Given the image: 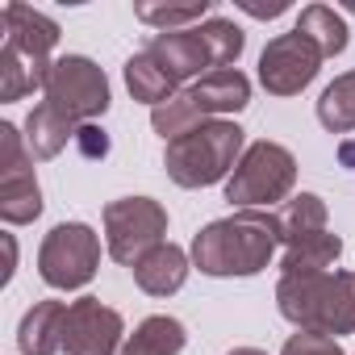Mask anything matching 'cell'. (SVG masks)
Wrapping results in <instances>:
<instances>
[{"instance_id": "obj_18", "label": "cell", "mask_w": 355, "mask_h": 355, "mask_svg": "<svg viewBox=\"0 0 355 355\" xmlns=\"http://www.w3.org/2000/svg\"><path fill=\"white\" fill-rule=\"evenodd\" d=\"M338 255H343V239H338V234H330V230L309 234V239L284 247V255H280V276H297V272H334Z\"/></svg>"}, {"instance_id": "obj_4", "label": "cell", "mask_w": 355, "mask_h": 355, "mask_svg": "<svg viewBox=\"0 0 355 355\" xmlns=\"http://www.w3.org/2000/svg\"><path fill=\"white\" fill-rule=\"evenodd\" d=\"M297 184V159L288 146L280 142H251L234 167V175L226 180V201L239 209H272L280 205Z\"/></svg>"}, {"instance_id": "obj_29", "label": "cell", "mask_w": 355, "mask_h": 355, "mask_svg": "<svg viewBox=\"0 0 355 355\" xmlns=\"http://www.w3.org/2000/svg\"><path fill=\"white\" fill-rule=\"evenodd\" d=\"M13 268H17V239L13 234H5V272H0V280H13Z\"/></svg>"}, {"instance_id": "obj_28", "label": "cell", "mask_w": 355, "mask_h": 355, "mask_svg": "<svg viewBox=\"0 0 355 355\" xmlns=\"http://www.w3.org/2000/svg\"><path fill=\"white\" fill-rule=\"evenodd\" d=\"M239 9H243V13H251V17H263V21H268V17H280L288 5H284V0H276V5H255V0H239Z\"/></svg>"}, {"instance_id": "obj_19", "label": "cell", "mask_w": 355, "mask_h": 355, "mask_svg": "<svg viewBox=\"0 0 355 355\" xmlns=\"http://www.w3.org/2000/svg\"><path fill=\"white\" fill-rule=\"evenodd\" d=\"M125 88H130V96L134 101H142V105H150V109H159V105H167L171 96H175V84L146 51H138V55H130L125 59Z\"/></svg>"}, {"instance_id": "obj_14", "label": "cell", "mask_w": 355, "mask_h": 355, "mask_svg": "<svg viewBox=\"0 0 355 355\" xmlns=\"http://www.w3.org/2000/svg\"><path fill=\"white\" fill-rule=\"evenodd\" d=\"M134 284L150 297H171L180 293L184 280H189V251L175 247V243H159L155 251H146L134 268Z\"/></svg>"}, {"instance_id": "obj_12", "label": "cell", "mask_w": 355, "mask_h": 355, "mask_svg": "<svg viewBox=\"0 0 355 355\" xmlns=\"http://www.w3.org/2000/svg\"><path fill=\"white\" fill-rule=\"evenodd\" d=\"M175 84H184V80H201V76H209V71H218L214 67V55H209V46H205V38H201V30L193 26V30H171V34H150V42L142 46Z\"/></svg>"}, {"instance_id": "obj_22", "label": "cell", "mask_w": 355, "mask_h": 355, "mask_svg": "<svg viewBox=\"0 0 355 355\" xmlns=\"http://www.w3.org/2000/svg\"><path fill=\"white\" fill-rule=\"evenodd\" d=\"M318 121L330 134H351L355 130V71H343L338 80L326 84L318 96Z\"/></svg>"}, {"instance_id": "obj_6", "label": "cell", "mask_w": 355, "mask_h": 355, "mask_svg": "<svg viewBox=\"0 0 355 355\" xmlns=\"http://www.w3.org/2000/svg\"><path fill=\"white\" fill-rule=\"evenodd\" d=\"M96 268H101V239L84 222H59L38 247V276L59 293L84 288L96 276Z\"/></svg>"}, {"instance_id": "obj_1", "label": "cell", "mask_w": 355, "mask_h": 355, "mask_svg": "<svg viewBox=\"0 0 355 355\" xmlns=\"http://www.w3.org/2000/svg\"><path fill=\"white\" fill-rule=\"evenodd\" d=\"M280 247V218L272 209H234L193 239V263L205 276H255Z\"/></svg>"}, {"instance_id": "obj_8", "label": "cell", "mask_w": 355, "mask_h": 355, "mask_svg": "<svg viewBox=\"0 0 355 355\" xmlns=\"http://www.w3.org/2000/svg\"><path fill=\"white\" fill-rule=\"evenodd\" d=\"M42 214V189L34 175V155L26 134L0 121V218L9 226H26Z\"/></svg>"}, {"instance_id": "obj_24", "label": "cell", "mask_w": 355, "mask_h": 355, "mask_svg": "<svg viewBox=\"0 0 355 355\" xmlns=\"http://www.w3.org/2000/svg\"><path fill=\"white\" fill-rule=\"evenodd\" d=\"M197 30H201L205 46H209L218 71H226V67L239 63V55H243V46H247V34H243L234 21H226V17H209V21H201Z\"/></svg>"}, {"instance_id": "obj_7", "label": "cell", "mask_w": 355, "mask_h": 355, "mask_svg": "<svg viewBox=\"0 0 355 355\" xmlns=\"http://www.w3.org/2000/svg\"><path fill=\"white\" fill-rule=\"evenodd\" d=\"M167 234V209L155 197H121L105 205V247L117 263L134 268Z\"/></svg>"}, {"instance_id": "obj_27", "label": "cell", "mask_w": 355, "mask_h": 355, "mask_svg": "<svg viewBox=\"0 0 355 355\" xmlns=\"http://www.w3.org/2000/svg\"><path fill=\"white\" fill-rule=\"evenodd\" d=\"M76 146H80L88 159H105V155H109V134H105L101 125H92V121H88V125H80V130H76Z\"/></svg>"}, {"instance_id": "obj_15", "label": "cell", "mask_w": 355, "mask_h": 355, "mask_svg": "<svg viewBox=\"0 0 355 355\" xmlns=\"http://www.w3.org/2000/svg\"><path fill=\"white\" fill-rule=\"evenodd\" d=\"M63 326H67V301H34L17 326L21 355H59L63 351Z\"/></svg>"}, {"instance_id": "obj_16", "label": "cell", "mask_w": 355, "mask_h": 355, "mask_svg": "<svg viewBox=\"0 0 355 355\" xmlns=\"http://www.w3.org/2000/svg\"><path fill=\"white\" fill-rule=\"evenodd\" d=\"M76 121L71 117H63L55 105H34L30 109V117H26V146H30V155L34 159H55L67 142H76Z\"/></svg>"}, {"instance_id": "obj_26", "label": "cell", "mask_w": 355, "mask_h": 355, "mask_svg": "<svg viewBox=\"0 0 355 355\" xmlns=\"http://www.w3.org/2000/svg\"><path fill=\"white\" fill-rule=\"evenodd\" d=\"M280 355H343V347H338V338H330V334L297 330V334L284 343V351H280Z\"/></svg>"}, {"instance_id": "obj_20", "label": "cell", "mask_w": 355, "mask_h": 355, "mask_svg": "<svg viewBox=\"0 0 355 355\" xmlns=\"http://www.w3.org/2000/svg\"><path fill=\"white\" fill-rule=\"evenodd\" d=\"M293 30H301L326 59H334V55H343L347 51V21L330 9V5H305L301 9V17H297V26Z\"/></svg>"}, {"instance_id": "obj_25", "label": "cell", "mask_w": 355, "mask_h": 355, "mask_svg": "<svg viewBox=\"0 0 355 355\" xmlns=\"http://www.w3.org/2000/svg\"><path fill=\"white\" fill-rule=\"evenodd\" d=\"M201 121H205V117L197 113V105L189 101V92H175L167 105L150 109V125H155V134H159L163 142H171V138H180V134L197 130Z\"/></svg>"}, {"instance_id": "obj_23", "label": "cell", "mask_w": 355, "mask_h": 355, "mask_svg": "<svg viewBox=\"0 0 355 355\" xmlns=\"http://www.w3.org/2000/svg\"><path fill=\"white\" fill-rule=\"evenodd\" d=\"M209 13H214L209 0H193V5H150V0H142V5H134V17H138L142 26H150L155 34L193 30V26H201Z\"/></svg>"}, {"instance_id": "obj_11", "label": "cell", "mask_w": 355, "mask_h": 355, "mask_svg": "<svg viewBox=\"0 0 355 355\" xmlns=\"http://www.w3.org/2000/svg\"><path fill=\"white\" fill-rule=\"evenodd\" d=\"M0 26H5V46H13L26 63H34L42 76H51V51L59 46V21L30 9V5H5L0 9Z\"/></svg>"}, {"instance_id": "obj_3", "label": "cell", "mask_w": 355, "mask_h": 355, "mask_svg": "<svg viewBox=\"0 0 355 355\" xmlns=\"http://www.w3.org/2000/svg\"><path fill=\"white\" fill-rule=\"evenodd\" d=\"M243 150H247L243 125L226 121V117H209L197 130L167 142L163 167L180 189H209L218 180H230Z\"/></svg>"}, {"instance_id": "obj_21", "label": "cell", "mask_w": 355, "mask_h": 355, "mask_svg": "<svg viewBox=\"0 0 355 355\" xmlns=\"http://www.w3.org/2000/svg\"><path fill=\"white\" fill-rule=\"evenodd\" d=\"M276 218H280V243L293 247V243L326 230V201L318 193H297L293 201H284V209Z\"/></svg>"}, {"instance_id": "obj_5", "label": "cell", "mask_w": 355, "mask_h": 355, "mask_svg": "<svg viewBox=\"0 0 355 355\" xmlns=\"http://www.w3.org/2000/svg\"><path fill=\"white\" fill-rule=\"evenodd\" d=\"M42 101L55 105L63 117H71L76 125L96 121L109 109V80L105 71L88 59V55H63L51 63V76L42 84Z\"/></svg>"}, {"instance_id": "obj_17", "label": "cell", "mask_w": 355, "mask_h": 355, "mask_svg": "<svg viewBox=\"0 0 355 355\" xmlns=\"http://www.w3.org/2000/svg\"><path fill=\"white\" fill-rule=\"evenodd\" d=\"M189 343V330L180 318H167V313H155L146 322H138V330L125 338L121 355H180Z\"/></svg>"}, {"instance_id": "obj_30", "label": "cell", "mask_w": 355, "mask_h": 355, "mask_svg": "<svg viewBox=\"0 0 355 355\" xmlns=\"http://www.w3.org/2000/svg\"><path fill=\"white\" fill-rule=\"evenodd\" d=\"M338 159L351 167V163H355V142H343V146H338Z\"/></svg>"}, {"instance_id": "obj_9", "label": "cell", "mask_w": 355, "mask_h": 355, "mask_svg": "<svg viewBox=\"0 0 355 355\" xmlns=\"http://www.w3.org/2000/svg\"><path fill=\"white\" fill-rule=\"evenodd\" d=\"M322 51L301 34V30H288V34H276L263 55H259V84L272 92V96H297L305 92L318 71H322Z\"/></svg>"}, {"instance_id": "obj_31", "label": "cell", "mask_w": 355, "mask_h": 355, "mask_svg": "<svg viewBox=\"0 0 355 355\" xmlns=\"http://www.w3.org/2000/svg\"><path fill=\"white\" fill-rule=\"evenodd\" d=\"M226 355H268V351H259V347H234V351H226Z\"/></svg>"}, {"instance_id": "obj_2", "label": "cell", "mask_w": 355, "mask_h": 355, "mask_svg": "<svg viewBox=\"0 0 355 355\" xmlns=\"http://www.w3.org/2000/svg\"><path fill=\"white\" fill-rule=\"evenodd\" d=\"M276 305L297 330L355 334V272H297L280 276Z\"/></svg>"}, {"instance_id": "obj_13", "label": "cell", "mask_w": 355, "mask_h": 355, "mask_svg": "<svg viewBox=\"0 0 355 355\" xmlns=\"http://www.w3.org/2000/svg\"><path fill=\"white\" fill-rule=\"evenodd\" d=\"M189 101L197 105V113L209 121V117H226V113H239L251 105V80L239 71V67H226V71H209L201 76L197 84L184 88Z\"/></svg>"}, {"instance_id": "obj_10", "label": "cell", "mask_w": 355, "mask_h": 355, "mask_svg": "<svg viewBox=\"0 0 355 355\" xmlns=\"http://www.w3.org/2000/svg\"><path fill=\"white\" fill-rule=\"evenodd\" d=\"M121 334H125L121 313L101 297H80L67 305V326H63L67 355H117L125 347Z\"/></svg>"}]
</instances>
